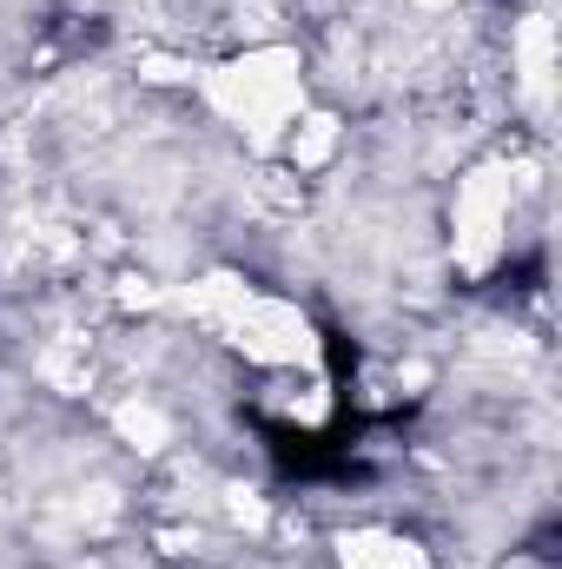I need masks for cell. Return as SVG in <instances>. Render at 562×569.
<instances>
[{"label":"cell","instance_id":"obj_1","mask_svg":"<svg viewBox=\"0 0 562 569\" xmlns=\"http://www.w3.org/2000/svg\"><path fill=\"white\" fill-rule=\"evenodd\" d=\"M199 100L219 127H232L252 159H272L291 120L311 107V60L291 40H245L232 60L199 67Z\"/></svg>","mask_w":562,"mask_h":569},{"label":"cell","instance_id":"obj_2","mask_svg":"<svg viewBox=\"0 0 562 569\" xmlns=\"http://www.w3.org/2000/svg\"><path fill=\"white\" fill-rule=\"evenodd\" d=\"M516 199H523V179H516L510 159H476V166L456 172L450 206H443V252L463 279H490L510 259Z\"/></svg>","mask_w":562,"mask_h":569},{"label":"cell","instance_id":"obj_3","mask_svg":"<svg viewBox=\"0 0 562 569\" xmlns=\"http://www.w3.org/2000/svg\"><path fill=\"white\" fill-rule=\"evenodd\" d=\"M232 358H245L252 371H304V365H324V338H318V318L272 284H252L232 318L212 331Z\"/></svg>","mask_w":562,"mask_h":569},{"label":"cell","instance_id":"obj_4","mask_svg":"<svg viewBox=\"0 0 562 569\" xmlns=\"http://www.w3.org/2000/svg\"><path fill=\"white\" fill-rule=\"evenodd\" d=\"M331 563L338 569H436V557L398 523H351V530L331 537Z\"/></svg>","mask_w":562,"mask_h":569},{"label":"cell","instance_id":"obj_5","mask_svg":"<svg viewBox=\"0 0 562 569\" xmlns=\"http://www.w3.org/2000/svg\"><path fill=\"white\" fill-rule=\"evenodd\" d=\"M496 569H556V557H550V550H510Z\"/></svg>","mask_w":562,"mask_h":569}]
</instances>
